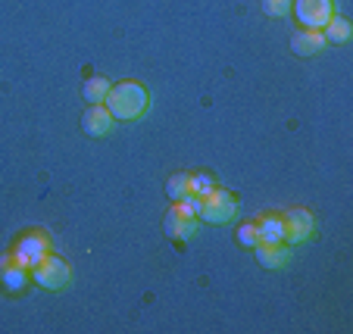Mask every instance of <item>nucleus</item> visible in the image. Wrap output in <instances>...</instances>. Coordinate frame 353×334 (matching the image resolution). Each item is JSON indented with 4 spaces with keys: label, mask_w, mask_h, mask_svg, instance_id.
<instances>
[{
    "label": "nucleus",
    "mask_w": 353,
    "mask_h": 334,
    "mask_svg": "<svg viewBox=\"0 0 353 334\" xmlns=\"http://www.w3.org/2000/svg\"><path fill=\"white\" fill-rule=\"evenodd\" d=\"M147 103H150V94L144 85L138 81H119V85L110 87L103 107L113 113L116 122H134L147 113Z\"/></svg>",
    "instance_id": "f257e3e1"
},
{
    "label": "nucleus",
    "mask_w": 353,
    "mask_h": 334,
    "mask_svg": "<svg viewBox=\"0 0 353 334\" xmlns=\"http://www.w3.org/2000/svg\"><path fill=\"white\" fill-rule=\"evenodd\" d=\"M197 219L207 222V225H228V222L238 219V200L228 191H207V194L197 197Z\"/></svg>",
    "instance_id": "f03ea898"
},
{
    "label": "nucleus",
    "mask_w": 353,
    "mask_h": 334,
    "mask_svg": "<svg viewBox=\"0 0 353 334\" xmlns=\"http://www.w3.org/2000/svg\"><path fill=\"white\" fill-rule=\"evenodd\" d=\"M200 219H197V197H185V200H175L172 209L166 213V222H163V228H166V238H172V241H188L194 231H197Z\"/></svg>",
    "instance_id": "7ed1b4c3"
},
{
    "label": "nucleus",
    "mask_w": 353,
    "mask_h": 334,
    "mask_svg": "<svg viewBox=\"0 0 353 334\" xmlns=\"http://www.w3.org/2000/svg\"><path fill=\"white\" fill-rule=\"evenodd\" d=\"M69 278H72V269L57 253H47L44 260L32 266V281L44 291H63L69 284Z\"/></svg>",
    "instance_id": "20e7f679"
},
{
    "label": "nucleus",
    "mask_w": 353,
    "mask_h": 334,
    "mask_svg": "<svg viewBox=\"0 0 353 334\" xmlns=\"http://www.w3.org/2000/svg\"><path fill=\"white\" fill-rule=\"evenodd\" d=\"M291 13L303 28H325L328 19L334 16V0H294Z\"/></svg>",
    "instance_id": "39448f33"
},
{
    "label": "nucleus",
    "mask_w": 353,
    "mask_h": 334,
    "mask_svg": "<svg viewBox=\"0 0 353 334\" xmlns=\"http://www.w3.org/2000/svg\"><path fill=\"white\" fill-rule=\"evenodd\" d=\"M47 253H54V247H50V238H47L44 231H26L19 241L13 244V256L26 269H32L34 262H41Z\"/></svg>",
    "instance_id": "423d86ee"
},
{
    "label": "nucleus",
    "mask_w": 353,
    "mask_h": 334,
    "mask_svg": "<svg viewBox=\"0 0 353 334\" xmlns=\"http://www.w3.org/2000/svg\"><path fill=\"white\" fill-rule=\"evenodd\" d=\"M281 225H285V244L291 247V244H303L313 238V213H307V209H288V213H281Z\"/></svg>",
    "instance_id": "0eeeda50"
},
{
    "label": "nucleus",
    "mask_w": 353,
    "mask_h": 334,
    "mask_svg": "<svg viewBox=\"0 0 353 334\" xmlns=\"http://www.w3.org/2000/svg\"><path fill=\"white\" fill-rule=\"evenodd\" d=\"M28 278H32V269H26L19 260L13 256V250H10L7 256H0V288L10 291V294H22L28 284Z\"/></svg>",
    "instance_id": "6e6552de"
},
{
    "label": "nucleus",
    "mask_w": 353,
    "mask_h": 334,
    "mask_svg": "<svg viewBox=\"0 0 353 334\" xmlns=\"http://www.w3.org/2000/svg\"><path fill=\"white\" fill-rule=\"evenodd\" d=\"M81 128H85V134H91V138H107L116 128V119L103 103H91V107L85 109V116H81Z\"/></svg>",
    "instance_id": "1a4fd4ad"
},
{
    "label": "nucleus",
    "mask_w": 353,
    "mask_h": 334,
    "mask_svg": "<svg viewBox=\"0 0 353 334\" xmlns=\"http://www.w3.org/2000/svg\"><path fill=\"white\" fill-rule=\"evenodd\" d=\"M291 50L297 56H316L325 50V38H322L319 28H300L291 38Z\"/></svg>",
    "instance_id": "9d476101"
},
{
    "label": "nucleus",
    "mask_w": 353,
    "mask_h": 334,
    "mask_svg": "<svg viewBox=\"0 0 353 334\" xmlns=\"http://www.w3.org/2000/svg\"><path fill=\"white\" fill-rule=\"evenodd\" d=\"M254 256L260 260V266L266 269H285L288 262H291V250H288V244H256L254 247Z\"/></svg>",
    "instance_id": "9b49d317"
},
{
    "label": "nucleus",
    "mask_w": 353,
    "mask_h": 334,
    "mask_svg": "<svg viewBox=\"0 0 353 334\" xmlns=\"http://www.w3.org/2000/svg\"><path fill=\"white\" fill-rule=\"evenodd\" d=\"M256 234H260L263 244H281L285 241L281 216H260V219H256Z\"/></svg>",
    "instance_id": "f8f14e48"
},
{
    "label": "nucleus",
    "mask_w": 353,
    "mask_h": 334,
    "mask_svg": "<svg viewBox=\"0 0 353 334\" xmlns=\"http://www.w3.org/2000/svg\"><path fill=\"white\" fill-rule=\"evenodd\" d=\"M350 32H353L350 22H347L344 16L334 13L332 19H328V25L322 28V38H325V44H347V41H350Z\"/></svg>",
    "instance_id": "ddd939ff"
},
{
    "label": "nucleus",
    "mask_w": 353,
    "mask_h": 334,
    "mask_svg": "<svg viewBox=\"0 0 353 334\" xmlns=\"http://www.w3.org/2000/svg\"><path fill=\"white\" fill-rule=\"evenodd\" d=\"M110 81L103 79V75H91V79L81 85V97H85L88 103H103L107 101V94H110Z\"/></svg>",
    "instance_id": "4468645a"
},
{
    "label": "nucleus",
    "mask_w": 353,
    "mask_h": 334,
    "mask_svg": "<svg viewBox=\"0 0 353 334\" xmlns=\"http://www.w3.org/2000/svg\"><path fill=\"white\" fill-rule=\"evenodd\" d=\"M194 194V187H191V175H185V172H175V175H169V181H166V197L169 200H185V197H191Z\"/></svg>",
    "instance_id": "2eb2a0df"
},
{
    "label": "nucleus",
    "mask_w": 353,
    "mask_h": 334,
    "mask_svg": "<svg viewBox=\"0 0 353 334\" xmlns=\"http://www.w3.org/2000/svg\"><path fill=\"white\" fill-rule=\"evenodd\" d=\"M234 238H238L241 247L254 250L256 244H260V234H256V222H244V225H238V231H234Z\"/></svg>",
    "instance_id": "dca6fc26"
},
{
    "label": "nucleus",
    "mask_w": 353,
    "mask_h": 334,
    "mask_svg": "<svg viewBox=\"0 0 353 334\" xmlns=\"http://www.w3.org/2000/svg\"><path fill=\"white\" fill-rule=\"evenodd\" d=\"M291 3L294 0H263V13L279 19V16H288L291 13Z\"/></svg>",
    "instance_id": "f3484780"
},
{
    "label": "nucleus",
    "mask_w": 353,
    "mask_h": 334,
    "mask_svg": "<svg viewBox=\"0 0 353 334\" xmlns=\"http://www.w3.org/2000/svg\"><path fill=\"white\" fill-rule=\"evenodd\" d=\"M191 187H194V197H200V194H207V191H213V178H210V175H191Z\"/></svg>",
    "instance_id": "a211bd4d"
}]
</instances>
